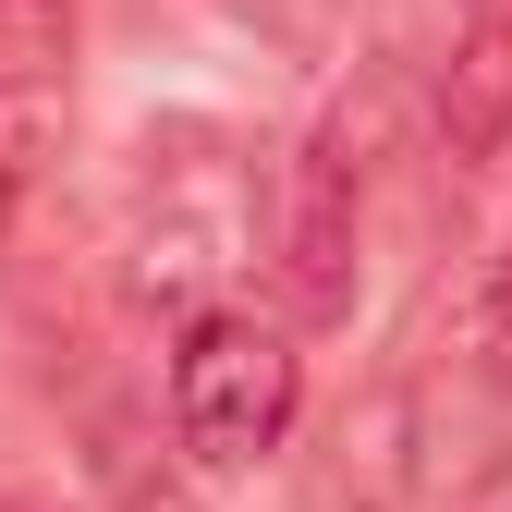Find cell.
Masks as SVG:
<instances>
[{
    "label": "cell",
    "mask_w": 512,
    "mask_h": 512,
    "mask_svg": "<svg viewBox=\"0 0 512 512\" xmlns=\"http://www.w3.org/2000/svg\"><path fill=\"white\" fill-rule=\"evenodd\" d=\"M293 403H305V366L281 330H256V317H196L171 354V427H183V452L244 476V464H269L281 439H293Z\"/></svg>",
    "instance_id": "obj_1"
},
{
    "label": "cell",
    "mask_w": 512,
    "mask_h": 512,
    "mask_svg": "<svg viewBox=\"0 0 512 512\" xmlns=\"http://www.w3.org/2000/svg\"><path fill=\"white\" fill-rule=\"evenodd\" d=\"M488 13H512V0H488Z\"/></svg>",
    "instance_id": "obj_7"
},
{
    "label": "cell",
    "mask_w": 512,
    "mask_h": 512,
    "mask_svg": "<svg viewBox=\"0 0 512 512\" xmlns=\"http://www.w3.org/2000/svg\"><path fill=\"white\" fill-rule=\"evenodd\" d=\"M488 342H500V354H512V244H500V256H488Z\"/></svg>",
    "instance_id": "obj_5"
},
{
    "label": "cell",
    "mask_w": 512,
    "mask_h": 512,
    "mask_svg": "<svg viewBox=\"0 0 512 512\" xmlns=\"http://www.w3.org/2000/svg\"><path fill=\"white\" fill-rule=\"evenodd\" d=\"M488 512H512V500H488Z\"/></svg>",
    "instance_id": "obj_8"
},
{
    "label": "cell",
    "mask_w": 512,
    "mask_h": 512,
    "mask_svg": "<svg viewBox=\"0 0 512 512\" xmlns=\"http://www.w3.org/2000/svg\"><path fill=\"white\" fill-rule=\"evenodd\" d=\"M74 61V0H0V98L49 86Z\"/></svg>",
    "instance_id": "obj_4"
},
{
    "label": "cell",
    "mask_w": 512,
    "mask_h": 512,
    "mask_svg": "<svg viewBox=\"0 0 512 512\" xmlns=\"http://www.w3.org/2000/svg\"><path fill=\"white\" fill-rule=\"evenodd\" d=\"M439 135H452V159H500L512 135V13H488V0L452 49V74H439Z\"/></svg>",
    "instance_id": "obj_3"
},
{
    "label": "cell",
    "mask_w": 512,
    "mask_h": 512,
    "mask_svg": "<svg viewBox=\"0 0 512 512\" xmlns=\"http://www.w3.org/2000/svg\"><path fill=\"white\" fill-rule=\"evenodd\" d=\"M0 512H61V500H0Z\"/></svg>",
    "instance_id": "obj_6"
},
{
    "label": "cell",
    "mask_w": 512,
    "mask_h": 512,
    "mask_svg": "<svg viewBox=\"0 0 512 512\" xmlns=\"http://www.w3.org/2000/svg\"><path fill=\"white\" fill-rule=\"evenodd\" d=\"M281 281H293V317H342V305H354V159H342V122L293 159Z\"/></svg>",
    "instance_id": "obj_2"
}]
</instances>
